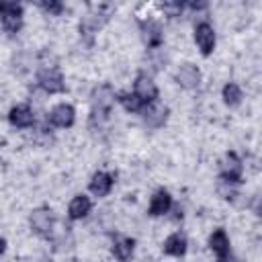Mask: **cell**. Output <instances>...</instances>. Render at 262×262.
Listing matches in <instances>:
<instances>
[{"mask_svg":"<svg viewBox=\"0 0 262 262\" xmlns=\"http://www.w3.org/2000/svg\"><path fill=\"white\" fill-rule=\"evenodd\" d=\"M74 119H76V111H74V106L68 104V102L55 104V106L51 108L49 117H47V121H49L53 127H61V129L72 127V125H74Z\"/></svg>","mask_w":262,"mask_h":262,"instance_id":"cell-9","label":"cell"},{"mask_svg":"<svg viewBox=\"0 0 262 262\" xmlns=\"http://www.w3.org/2000/svg\"><path fill=\"white\" fill-rule=\"evenodd\" d=\"M170 207H172V196H170V192H168L166 188H160V190L154 192V196H151V201H149L147 213H149L151 217H158V215L168 213Z\"/></svg>","mask_w":262,"mask_h":262,"instance_id":"cell-14","label":"cell"},{"mask_svg":"<svg viewBox=\"0 0 262 262\" xmlns=\"http://www.w3.org/2000/svg\"><path fill=\"white\" fill-rule=\"evenodd\" d=\"M0 23L4 31L18 33L23 27V6L16 2H0Z\"/></svg>","mask_w":262,"mask_h":262,"instance_id":"cell-4","label":"cell"},{"mask_svg":"<svg viewBox=\"0 0 262 262\" xmlns=\"http://www.w3.org/2000/svg\"><path fill=\"white\" fill-rule=\"evenodd\" d=\"M176 82L182 86V88H196L201 84V72L196 66L192 63H182L176 72Z\"/></svg>","mask_w":262,"mask_h":262,"instance_id":"cell-12","label":"cell"},{"mask_svg":"<svg viewBox=\"0 0 262 262\" xmlns=\"http://www.w3.org/2000/svg\"><path fill=\"white\" fill-rule=\"evenodd\" d=\"M133 250H135V242L131 237H119L113 244V256L121 262H129L133 256Z\"/></svg>","mask_w":262,"mask_h":262,"instance_id":"cell-18","label":"cell"},{"mask_svg":"<svg viewBox=\"0 0 262 262\" xmlns=\"http://www.w3.org/2000/svg\"><path fill=\"white\" fill-rule=\"evenodd\" d=\"M242 172H244V166H242V160L229 151L223 156L221 164H219V176H221V182H227V184H239L242 182Z\"/></svg>","mask_w":262,"mask_h":262,"instance_id":"cell-3","label":"cell"},{"mask_svg":"<svg viewBox=\"0 0 262 262\" xmlns=\"http://www.w3.org/2000/svg\"><path fill=\"white\" fill-rule=\"evenodd\" d=\"M209 248L217 254V258H225L229 256V237L225 233V229H215L209 237Z\"/></svg>","mask_w":262,"mask_h":262,"instance_id":"cell-17","label":"cell"},{"mask_svg":"<svg viewBox=\"0 0 262 262\" xmlns=\"http://www.w3.org/2000/svg\"><path fill=\"white\" fill-rule=\"evenodd\" d=\"M39 6L45 10V12H49V14H59L61 10H63V4L61 2H39Z\"/></svg>","mask_w":262,"mask_h":262,"instance_id":"cell-21","label":"cell"},{"mask_svg":"<svg viewBox=\"0 0 262 262\" xmlns=\"http://www.w3.org/2000/svg\"><path fill=\"white\" fill-rule=\"evenodd\" d=\"M31 227L37 235L41 237H49L51 231H53V215L47 207H41V209H35L33 215H31Z\"/></svg>","mask_w":262,"mask_h":262,"instance_id":"cell-6","label":"cell"},{"mask_svg":"<svg viewBox=\"0 0 262 262\" xmlns=\"http://www.w3.org/2000/svg\"><path fill=\"white\" fill-rule=\"evenodd\" d=\"M4 250H6V239H4V237H0V256L4 254Z\"/></svg>","mask_w":262,"mask_h":262,"instance_id":"cell-23","label":"cell"},{"mask_svg":"<svg viewBox=\"0 0 262 262\" xmlns=\"http://www.w3.org/2000/svg\"><path fill=\"white\" fill-rule=\"evenodd\" d=\"M8 121L16 129H27V127H31L35 123V115H33V111H31L29 104H16V106L10 108Z\"/></svg>","mask_w":262,"mask_h":262,"instance_id":"cell-11","label":"cell"},{"mask_svg":"<svg viewBox=\"0 0 262 262\" xmlns=\"http://www.w3.org/2000/svg\"><path fill=\"white\" fill-rule=\"evenodd\" d=\"M90 209H92V201L86 194H76L68 205V217L74 219V221L82 219V217H86L90 213Z\"/></svg>","mask_w":262,"mask_h":262,"instance_id":"cell-15","label":"cell"},{"mask_svg":"<svg viewBox=\"0 0 262 262\" xmlns=\"http://www.w3.org/2000/svg\"><path fill=\"white\" fill-rule=\"evenodd\" d=\"M194 43L203 55H211L215 49V31L209 23H199L194 27Z\"/></svg>","mask_w":262,"mask_h":262,"instance_id":"cell-7","label":"cell"},{"mask_svg":"<svg viewBox=\"0 0 262 262\" xmlns=\"http://www.w3.org/2000/svg\"><path fill=\"white\" fill-rule=\"evenodd\" d=\"M117 100L121 102V106L125 108V111H129V113H141L143 111V102H141V98L135 94V92H119L117 94Z\"/></svg>","mask_w":262,"mask_h":262,"instance_id":"cell-19","label":"cell"},{"mask_svg":"<svg viewBox=\"0 0 262 262\" xmlns=\"http://www.w3.org/2000/svg\"><path fill=\"white\" fill-rule=\"evenodd\" d=\"M217 262H235L231 256H225V258H217Z\"/></svg>","mask_w":262,"mask_h":262,"instance_id":"cell-24","label":"cell"},{"mask_svg":"<svg viewBox=\"0 0 262 262\" xmlns=\"http://www.w3.org/2000/svg\"><path fill=\"white\" fill-rule=\"evenodd\" d=\"M113 184H115V176H113V174H108V172H96V174L92 176L88 188H90V192H92L94 196H106V194L111 192Z\"/></svg>","mask_w":262,"mask_h":262,"instance_id":"cell-13","label":"cell"},{"mask_svg":"<svg viewBox=\"0 0 262 262\" xmlns=\"http://www.w3.org/2000/svg\"><path fill=\"white\" fill-rule=\"evenodd\" d=\"M37 84L47 94H57V92H63V88H66L63 74L55 66H41L37 72Z\"/></svg>","mask_w":262,"mask_h":262,"instance_id":"cell-2","label":"cell"},{"mask_svg":"<svg viewBox=\"0 0 262 262\" xmlns=\"http://www.w3.org/2000/svg\"><path fill=\"white\" fill-rule=\"evenodd\" d=\"M133 92L141 98L143 104L158 100V86L154 84V80L147 74H137V78L133 82Z\"/></svg>","mask_w":262,"mask_h":262,"instance_id":"cell-8","label":"cell"},{"mask_svg":"<svg viewBox=\"0 0 262 262\" xmlns=\"http://www.w3.org/2000/svg\"><path fill=\"white\" fill-rule=\"evenodd\" d=\"M92 111H90V127H100L108 113H111V106L115 102V92L108 84L104 86H98L94 92H92Z\"/></svg>","mask_w":262,"mask_h":262,"instance_id":"cell-1","label":"cell"},{"mask_svg":"<svg viewBox=\"0 0 262 262\" xmlns=\"http://www.w3.org/2000/svg\"><path fill=\"white\" fill-rule=\"evenodd\" d=\"M168 113H170V111H168V106H166V104H162V102L154 100V102L145 104V106H143V111H141L139 115H141V119H143V123H145L147 127L158 129V127H162V125L166 123Z\"/></svg>","mask_w":262,"mask_h":262,"instance_id":"cell-5","label":"cell"},{"mask_svg":"<svg viewBox=\"0 0 262 262\" xmlns=\"http://www.w3.org/2000/svg\"><path fill=\"white\" fill-rule=\"evenodd\" d=\"M141 37H143V43L147 45V49H158L164 41V35H162V27L160 23L156 20H141Z\"/></svg>","mask_w":262,"mask_h":262,"instance_id":"cell-10","label":"cell"},{"mask_svg":"<svg viewBox=\"0 0 262 262\" xmlns=\"http://www.w3.org/2000/svg\"><path fill=\"white\" fill-rule=\"evenodd\" d=\"M223 102L227 106H237L242 102V88L235 82H227L223 86Z\"/></svg>","mask_w":262,"mask_h":262,"instance_id":"cell-20","label":"cell"},{"mask_svg":"<svg viewBox=\"0 0 262 262\" xmlns=\"http://www.w3.org/2000/svg\"><path fill=\"white\" fill-rule=\"evenodd\" d=\"M186 237L182 235V233H172V235H168L166 239H164V246H162V250H164V254H168V256H176V258H180V256H184L186 254Z\"/></svg>","mask_w":262,"mask_h":262,"instance_id":"cell-16","label":"cell"},{"mask_svg":"<svg viewBox=\"0 0 262 262\" xmlns=\"http://www.w3.org/2000/svg\"><path fill=\"white\" fill-rule=\"evenodd\" d=\"M158 8H162V10L168 12L170 16H176V14L182 10V4H178V2H164V4H158Z\"/></svg>","mask_w":262,"mask_h":262,"instance_id":"cell-22","label":"cell"}]
</instances>
